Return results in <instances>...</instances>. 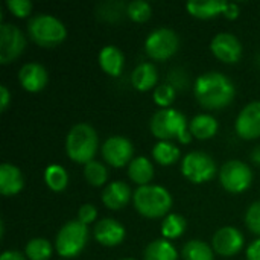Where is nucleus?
I'll return each instance as SVG.
<instances>
[{"label":"nucleus","instance_id":"obj_21","mask_svg":"<svg viewBox=\"0 0 260 260\" xmlns=\"http://www.w3.org/2000/svg\"><path fill=\"white\" fill-rule=\"evenodd\" d=\"M225 5L227 2L224 0H192L187 2L186 8L197 18H213L224 12Z\"/></svg>","mask_w":260,"mask_h":260},{"label":"nucleus","instance_id":"obj_36","mask_svg":"<svg viewBox=\"0 0 260 260\" xmlns=\"http://www.w3.org/2000/svg\"><path fill=\"white\" fill-rule=\"evenodd\" d=\"M8 9L18 18H24L32 11V3L29 0H8L6 2Z\"/></svg>","mask_w":260,"mask_h":260},{"label":"nucleus","instance_id":"obj_6","mask_svg":"<svg viewBox=\"0 0 260 260\" xmlns=\"http://www.w3.org/2000/svg\"><path fill=\"white\" fill-rule=\"evenodd\" d=\"M151 133L161 142H171L189 129V123L183 113L174 108H163L154 113L151 119Z\"/></svg>","mask_w":260,"mask_h":260},{"label":"nucleus","instance_id":"obj_13","mask_svg":"<svg viewBox=\"0 0 260 260\" xmlns=\"http://www.w3.org/2000/svg\"><path fill=\"white\" fill-rule=\"evenodd\" d=\"M215 253L224 257H232L238 254L244 247V235L236 227H222L219 229L212 239Z\"/></svg>","mask_w":260,"mask_h":260},{"label":"nucleus","instance_id":"obj_10","mask_svg":"<svg viewBox=\"0 0 260 260\" xmlns=\"http://www.w3.org/2000/svg\"><path fill=\"white\" fill-rule=\"evenodd\" d=\"M26 46V38L23 32L11 23H3L0 26V62L9 64L21 55Z\"/></svg>","mask_w":260,"mask_h":260},{"label":"nucleus","instance_id":"obj_1","mask_svg":"<svg viewBox=\"0 0 260 260\" xmlns=\"http://www.w3.org/2000/svg\"><path fill=\"white\" fill-rule=\"evenodd\" d=\"M193 90L197 101L209 110L225 108L235 98V85L232 79L219 72L200 75L195 81Z\"/></svg>","mask_w":260,"mask_h":260},{"label":"nucleus","instance_id":"obj_40","mask_svg":"<svg viewBox=\"0 0 260 260\" xmlns=\"http://www.w3.org/2000/svg\"><path fill=\"white\" fill-rule=\"evenodd\" d=\"M11 102V93L6 85H0V110L6 111L8 105Z\"/></svg>","mask_w":260,"mask_h":260},{"label":"nucleus","instance_id":"obj_38","mask_svg":"<svg viewBox=\"0 0 260 260\" xmlns=\"http://www.w3.org/2000/svg\"><path fill=\"white\" fill-rule=\"evenodd\" d=\"M247 260H260V238L253 241L247 248Z\"/></svg>","mask_w":260,"mask_h":260},{"label":"nucleus","instance_id":"obj_28","mask_svg":"<svg viewBox=\"0 0 260 260\" xmlns=\"http://www.w3.org/2000/svg\"><path fill=\"white\" fill-rule=\"evenodd\" d=\"M186 230V219L178 213H169L161 222V235L165 239H177Z\"/></svg>","mask_w":260,"mask_h":260},{"label":"nucleus","instance_id":"obj_30","mask_svg":"<svg viewBox=\"0 0 260 260\" xmlns=\"http://www.w3.org/2000/svg\"><path fill=\"white\" fill-rule=\"evenodd\" d=\"M24 254L29 260H49L52 257V245L47 239L34 238L26 244Z\"/></svg>","mask_w":260,"mask_h":260},{"label":"nucleus","instance_id":"obj_41","mask_svg":"<svg viewBox=\"0 0 260 260\" xmlns=\"http://www.w3.org/2000/svg\"><path fill=\"white\" fill-rule=\"evenodd\" d=\"M0 260H27V257H24V254L18 253V251H14V250H8V251H3Z\"/></svg>","mask_w":260,"mask_h":260},{"label":"nucleus","instance_id":"obj_18","mask_svg":"<svg viewBox=\"0 0 260 260\" xmlns=\"http://www.w3.org/2000/svg\"><path fill=\"white\" fill-rule=\"evenodd\" d=\"M24 187V178L21 171L11 165V163H2L0 165V192L5 197L17 195Z\"/></svg>","mask_w":260,"mask_h":260},{"label":"nucleus","instance_id":"obj_22","mask_svg":"<svg viewBox=\"0 0 260 260\" xmlns=\"http://www.w3.org/2000/svg\"><path fill=\"white\" fill-rule=\"evenodd\" d=\"M189 129L195 139H212L218 133V122L210 114H198L189 122Z\"/></svg>","mask_w":260,"mask_h":260},{"label":"nucleus","instance_id":"obj_37","mask_svg":"<svg viewBox=\"0 0 260 260\" xmlns=\"http://www.w3.org/2000/svg\"><path fill=\"white\" fill-rule=\"evenodd\" d=\"M96 216H98V209L93 204H84V206H81V209L78 212V221H81L85 225L94 222Z\"/></svg>","mask_w":260,"mask_h":260},{"label":"nucleus","instance_id":"obj_43","mask_svg":"<svg viewBox=\"0 0 260 260\" xmlns=\"http://www.w3.org/2000/svg\"><path fill=\"white\" fill-rule=\"evenodd\" d=\"M120 260H134V259H120Z\"/></svg>","mask_w":260,"mask_h":260},{"label":"nucleus","instance_id":"obj_32","mask_svg":"<svg viewBox=\"0 0 260 260\" xmlns=\"http://www.w3.org/2000/svg\"><path fill=\"white\" fill-rule=\"evenodd\" d=\"M152 14V9H151V5L148 2H143V0H134V2H129L128 3V8H126V15L136 21V23H143L146 20H149Z\"/></svg>","mask_w":260,"mask_h":260},{"label":"nucleus","instance_id":"obj_24","mask_svg":"<svg viewBox=\"0 0 260 260\" xmlns=\"http://www.w3.org/2000/svg\"><path fill=\"white\" fill-rule=\"evenodd\" d=\"M178 253L168 239H155L143 251V260H177Z\"/></svg>","mask_w":260,"mask_h":260},{"label":"nucleus","instance_id":"obj_29","mask_svg":"<svg viewBox=\"0 0 260 260\" xmlns=\"http://www.w3.org/2000/svg\"><path fill=\"white\" fill-rule=\"evenodd\" d=\"M183 260H213V250L204 241L193 239L183 247Z\"/></svg>","mask_w":260,"mask_h":260},{"label":"nucleus","instance_id":"obj_5","mask_svg":"<svg viewBox=\"0 0 260 260\" xmlns=\"http://www.w3.org/2000/svg\"><path fill=\"white\" fill-rule=\"evenodd\" d=\"M87 241H88L87 225L78 219L69 221L56 233L55 248L61 257L70 259V257L78 256L84 250V247L87 245Z\"/></svg>","mask_w":260,"mask_h":260},{"label":"nucleus","instance_id":"obj_35","mask_svg":"<svg viewBox=\"0 0 260 260\" xmlns=\"http://www.w3.org/2000/svg\"><path fill=\"white\" fill-rule=\"evenodd\" d=\"M168 84L172 85L175 90L187 88V85H189V75L181 67H174L168 73Z\"/></svg>","mask_w":260,"mask_h":260},{"label":"nucleus","instance_id":"obj_25","mask_svg":"<svg viewBox=\"0 0 260 260\" xmlns=\"http://www.w3.org/2000/svg\"><path fill=\"white\" fill-rule=\"evenodd\" d=\"M152 157L158 165L169 166L180 158V149L172 142H158L152 148Z\"/></svg>","mask_w":260,"mask_h":260},{"label":"nucleus","instance_id":"obj_14","mask_svg":"<svg viewBox=\"0 0 260 260\" xmlns=\"http://www.w3.org/2000/svg\"><path fill=\"white\" fill-rule=\"evenodd\" d=\"M236 133L245 140L260 137V101L250 102L236 119Z\"/></svg>","mask_w":260,"mask_h":260},{"label":"nucleus","instance_id":"obj_27","mask_svg":"<svg viewBox=\"0 0 260 260\" xmlns=\"http://www.w3.org/2000/svg\"><path fill=\"white\" fill-rule=\"evenodd\" d=\"M126 8L123 2H104L96 8V15L107 23H117L126 14Z\"/></svg>","mask_w":260,"mask_h":260},{"label":"nucleus","instance_id":"obj_9","mask_svg":"<svg viewBox=\"0 0 260 260\" xmlns=\"http://www.w3.org/2000/svg\"><path fill=\"white\" fill-rule=\"evenodd\" d=\"M219 181L230 193H241L251 186L253 172L250 166L241 160H230L219 171Z\"/></svg>","mask_w":260,"mask_h":260},{"label":"nucleus","instance_id":"obj_23","mask_svg":"<svg viewBox=\"0 0 260 260\" xmlns=\"http://www.w3.org/2000/svg\"><path fill=\"white\" fill-rule=\"evenodd\" d=\"M128 175L136 184L146 186L154 177V166L146 157H136L128 166Z\"/></svg>","mask_w":260,"mask_h":260},{"label":"nucleus","instance_id":"obj_16","mask_svg":"<svg viewBox=\"0 0 260 260\" xmlns=\"http://www.w3.org/2000/svg\"><path fill=\"white\" fill-rule=\"evenodd\" d=\"M47 70L38 62H27L18 70V81L21 87L30 93L43 90L47 84Z\"/></svg>","mask_w":260,"mask_h":260},{"label":"nucleus","instance_id":"obj_2","mask_svg":"<svg viewBox=\"0 0 260 260\" xmlns=\"http://www.w3.org/2000/svg\"><path fill=\"white\" fill-rule=\"evenodd\" d=\"M98 133L88 123H78L70 128L66 137V152L75 163L87 165L93 161L98 152Z\"/></svg>","mask_w":260,"mask_h":260},{"label":"nucleus","instance_id":"obj_34","mask_svg":"<svg viewBox=\"0 0 260 260\" xmlns=\"http://www.w3.org/2000/svg\"><path fill=\"white\" fill-rule=\"evenodd\" d=\"M245 224L248 230L254 235L260 236V201L253 203L245 213Z\"/></svg>","mask_w":260,"mask_h":260},{"label":"nucleus","instance_id":"obj_19","mask_svg":"<svg viewBox=\"0 0 260 260\" xmlns=\"http://www.w3.org/2000/svg\"><path fill=\"white\" fill-rule=\"evenodd\" d=\"M125 56L117 46H105L99 52V66L110 76H119L123 70Z\"/></svg>","mask_w":260,"mask_h":260},{"label":"nucleus","instance_id":"obj_33","mask_svg":"<svg viewBox=\"0 0 260 260\" xmlns=\"http://www.w3.org/2000/svg\"><path fill=\"white\" fill-rule=\"evenodd\" d=\"M175 93H177V90L172 85H169L168 82L161 84V85H157L154 88V102L157 105L163 107V108H168L174 102Z\"/></svg>","mask_w":260,"mask_h":260},{"label":"nucleus","instance_id":"obj_7","mask_svg":"<svg viewBox=\"0 0 260 260\" xmlns=\"http://www.w3.org/2000/svg\"><path fill=\"white\" fill-rule=\"evenodd\" d=\"M181 172L189 181L201 184L210 181L216 175V163L207 152L192 151L184 155L181 163Z\"/></svg>","mask_w":260,"mask_h":260},{"label":"nucleus","instance_id":"obj_17","mask_svg":"<svg viewBox=\"0 0 260 260\" xmlns=\"http://www.w3.org/2000/svg\"><path fill=\"white\" fill-rule=\"evenodd\" d=\"M134 193L131 192V187L126 183L113 181L108 186H105L102 192V203L105 204V207L111 210H119V209H123L129 203Z\"/></svg>","mask_w":260,"mask_h":260},{"label":"nucleus","instance_id":"obj_39","mask_svg":"<svg viewBox=\"0 0 260 260\" xmlns=\"http://www.w3.org/2000/svg\"><path fill=\"white\" fill-rule=\"evenodd\" d=\"M222 14H224L229 20L238 18V15H239V5H238V3H233V2H227L225 9H224Z\"/></svg>","mask_w":260,"mask_h":260},{"label":"nucleus","instance_id":"obj_8","mask_svg":"<svg viewBox=\"0 0 260 260\" xmlns=\"http://www.w3.org/2000/svg\"><path fill=\"white\" fill-rule=\"evenodd\" d=\"M180 47V38L177 32L169 27H158L152 30L145 41V50L149 58L155 61H165L175 55Z\"/></svg>","mask_w":260,"mask_h":260},{"label":"nucleus","instance_id":"obj_3","mask_svg":"<svg viewBox=\"0 0 260 260\" xmlns=\"http://www.w3.org/2000/svg\"><path fill=\"white\" fill-rule=\"evenodd\" d=\"M136 210L145 218H160L166 216L172 207V197L163 186L146 184L139 186L133 195Z\"/></svg>","mask_w":260,"mask_h":260},{"label":"nucleus","instance_id":"obj_12","mask_svg":"<svg viewBox=\"0 0 260 260\" xmlns=\"http://www.w3.org/2000/svg\"><path fill=\"white\" fill-rule=\"evenodd\" d=\"M210 49L218 59L227 64H235L242 56V44L230 32H221L215 35L210 43Z\"/></svg>","mask_w":260,"mask_h":260},{"label":"nucleus","instance_id":"obj_20","mask_svg":"<svg viewBox=\"0 0 260 260\" xmlns=\"http://www.w3.org/2000/svg\"><path fill=\"white\" fill-rule=\"evenodd\" d=\"M157 79H158L157 69L151 62H140L131 75V82H133L134 88H137L140 91L154 88L157 85Z\"/></svg>","mask_w":260,"mask_h":260},{"label":"nucleus","instance_id":"obj_11","mask_svg":"<svg viewBox=\"0 0 260 260\" xmlns=\"http://www.w3.org/2000/svg\"><path fill=\"white\" fill-rule=\"evenodd\" d=\"M104 160L114 168H122L126 163H131L134 155V146L131 140L122 136H111L102 145Z\"/></svg>","mask_w":260,"mask_h":260},{"label":"nucleus","instance_id":"obj_26","mask_svg":"<svg viewBox=\"0 0 260 260\" xmlns=\"http://www.w3.org/2000/svg\"><path fill=\"white\" fill-rule=\"evenodd\" d=\"M44 181L50 190L61 192L67 187V183H69L67 171L59 165H50L44 171Z\"/></svg>","mask_w":260,"mask_h":260},{"label":"nucleus","instance_id":"obj_31","mask_svg":"<svg viewBox=\"0 0 260 260\" xmlns=\"http://www.w3.org/2000/svg\"><path fill=\"white\" fill-rule=\"evenodd\" d=\"M84 177L91 186L98 187V186H102L104 183H107L108 171L101 161L93 160V161H90V163H87L84 166Z\"/></svg>","mask_w":260,"mask_h":260},{"label":"nucleus","instance_id":"obj_15","mask_svg":"<svg viewBox=\"0 0 260 260\" xmlns=\"http://www.w3.org/2000/svg\"><path fill=\"white\" fill-rule=\"evenodd\" d=\"M94 239L104 247H116L125 239V227L111 218H104L98 221L93 229Z\"/></svg>","mask_w":260,"mask_h":260},{"label":"nucleus","instance_id":"obj_42","mask_svg":"<svg viewBox=\"0 0 260 260\" xmlns=\"http://www.w3.org/2000/svg\"><path fill=\"white\" fill-rule=\"evenodd\" d=\"M251 160L256 163V165H260V145L256 146L253 151H251Z\"/></svg>","mask_w":260,"mask_h":260},{"label":"nucleus","instance_id":"obj_4","mask_svg":"<svg viewBox=\"0 0 260 260\" xmlns=\"http://www.w3.org/2000/svg\"><path fill=\"white\" fill-rule=\"evenodd\" d=\"M27 32L34 43L41 47H55L61 44L67 37L64 23L49 14H37L27 23Z\"/></svg>","mask_w":260,"mask_h":260}]
</instances>
